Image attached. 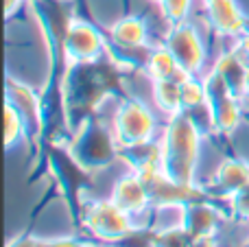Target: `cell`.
Instances as JSON below:
<instances>
[{
  "instance_id": "6da1fadb",
  "label": "cell",
  "mask_w": 249,
  "mask_h": 247,
  "mask_svg": "<svg viewBox=\"0 0 249 247\" xmlns=\"http://www.w3.org/2000/svg\"><path fill=\"white\" fill-rule=\"evenodd\" d=\"M160 138L164 149V171L168 177L181 186H199L197 171L206 134L197 127L193 116L188 112H179L166 118Z\"/></svg>"
},
{
  "instance_id": "7a4b0ae2",
  "label": "cell",
  "mask_w": 249,
  "mask_h": 247,
  "mask_svg": "<svg viewBox=\"0 0 249 247\" xmlns=\"http://www.w3.org/2000/svg\"><path fill=\"white\" fill-rule=\"evenodd\" d=\"M68 156L81 171L96 175L121 158V147L114 138L112 127L103 118L88 116L70 136Z\"/></svg>"
},
{
  "instance_id": "3957f363",
  "label": "cell",
  "mask_w": 249,
  "mask_h": 247,
  "mask_svg": "<svg viewBox=\"0 0 249 247\" xmlns=\"http://www.w3.org/2000/svg\"><path fill=\"white\" fill-rule=\"evenodd\" d=\"M107 125L112 127L114 138H116L121 149L155 140L160 131L155 109L146 101L138 99V96H129V99L118 101Z\"/></svg>"
},
{
  "instance_id": "277c9868",
  "label": "cell",
  "mask_w": 249,
  "mask_h": 247,
  "mask_svg": "<svg viewBox=\"0 0 249 247\" xmlns=\"http://www.w3.org/2000/svg\"><path fill=\"white\" fill-rule=\"evenodd\" d=\"M81 223L94 239L105 241V243H118L140 230L136 219L124 212L121 206L114 204L109 197L88 199L81 206Z\"/></svg>"
},
{
  "instance_id": "5b68a950",
  "label": "cell",
  "mask_w": 249,
  "mask_h": 247,
  "mask_svg": "<svg viewBox=\"0 0 249 247\" xmlns=\"http://www.w3.org/2000/svg\"><path fill=\"white\" fill-rule=\"evenodd\" d=\"M107 42L109 39L101 33L96 24H92L86 18L74 16L59 46V51L64 53L66 68L74 64H92V61L103 59L107 55Z\"/></svg>"
},
{
  "instance_id": "8992f818",
  "label": "cell",
  "mask_w": 249,
  "mask_h": 247,
  "mask_svg": "<svg viewBox=\"0 0 249 247\" xmlns=\"http://www.w3.org/2000/svg\"><path fill=\"white\" fill-rule=\"evenodd\" d=\"M206 79V88H208V105H210V112L212 118H214V125H216V134H225L230 136L243 121V103L245 99L232 92V88L214 72V70H208L203 74Z\"/></svg>"
},
{
  "instance_id": "52a82bcc",
  "label": "cell",
  "mask_w": 249,
  "mask_h": 247,
  "mask_svg": "<svg viewBox=\"0 0 249 247\" xmlns=\"http://www.w3.org/2000/svg\"><path fill=\"white\" fill-rule=\"evenodd\" d=\"M164 44L173 51L177 64L188 74H206V61H208V48L203 42L199 29L193 22H179V24L168 26V33L164 37Z\"/></svg>"
},
{
  "instance_id": "ba28073f",
  "label": "cell",
  "mask_w": 249,
  "mask_h": 247,
  "mask_svg": "<svg viewBox=\"0 0 249 247\" xmlns=\"http://www.w3.org/2000/svg\"><path fill=\"white\" fill-rule=\"evenodd\" d=\"M109 199L116 206H121L124 212L131 214L136 219L138 228H140V217L146 219V226H149L151 208H153V193L136 171L129 169L127 173H123L114 182L112 191H109Z\"/></svg>"
},
{
  "instance_id": "9c48e42d",
  "label": "cell",
  "mask_w": 249,
  "mask_h": 247,
  "mask_svg": "<svg viewBox=\"0 0 249 247\" xmlns=\"http://www.w3.org/2000/svg\"><path fill=\"white\" fill-rule=\"evenodd\" d=\"M225 214L214 204L206 201L203 197L188 201V214H186V234L193 245L214 243L221 230Z\"/></svg>"
},
{
  "instance_id": "30bf717a",
  "label": "cell",
  "mask_w": 249,
  "mask_h": 247,
  "mask_svg": "<svg viewBox=\"0 0 249 247\" xmlns=\"http://www.w3.org/2000/svg\"><path fill=\"white\" fill-rule=\"evenodd\" d=\"M206 22L216 35L238 39L247 33L249 20L236 0H201Z\"/></svg>"
},
{
  "instance_id": "8fae6325",
  "label": "cell",
  "mask_w": 249,
  "mask_h": 247,
  "mask_svg": "<svg viewBox=\"0 0 249 247\" xmlns=\"http://www.w3.org/2000/svg\"><path fill=\"white\" fill-rule=\"evenodd\" d=\"M7 101H11L20 109L22 118L26 121V127H29V138L31 140L39 138L44 129V107H42V96H39L37 88L9 77L7 79Z\"/></svg>"
},
{
  "instance_id": "7c38bea8",
  "label": "cell",
  "mask_w": 249,
  "mask_h": 247,
  "mask_svg": "<svg viewBox=\"0 0 249 247\" xmlns=\"http://www.w3.org/2000/svg\"><path fill=\"white\" fill-rule=\"evenodd\" d=\"M107 39L112 42L114 48L123 53H138L146 51L151 39V29L149 22L140 13H131V16H121L109 24L107 29Z\"/></svg>"
},
{
  "instance_id": "4fadbf2b",
  "label": "cell",
  "mask_w": 249,
  "mask_h": 247,
  "mask_svg": "<svg viewBox=\"0 0 249 247\" xmlns=\"http://www.w3.org/2000/svg\"><path fill=\"white\" fill-rule=\"evenodd\" d=\"M247 186H249V162L241 156L223 158L210 179V191H214V195L223 197L225 201L232 199L241 191H245Z\"/></svg>"
},
{
  "instance_id": "5bb4252c",
  "label": "cell",
  "mask_w": 249,
  "mask_h": 247,
  "mask_svg": "<svg viewBox=\"0 0 249 247\" xmlns=\"http://www.w3.org/2000/svg\"><path fill=\"white\" fill-rule=\"evenodd\" d=\"M151 103L164 118H171L175 114L184 112L181 103V83L179 77L155 79L151 81Z\"/></svg>"
},
{
  "instance_id": "9a60e30c",
  "label": "cell",
  "mask_w": 249,
  "mask_h": 247,
  "mask_svg": "<svg viewBox=\"0 0 249 247\" xmlns=\"http://www.w3.org/2000/svg\"><path fill=\"white\" fill-rule=\"evenodd\" d=\"M142 70L149 77V81H155V79H168V77H179L184 70L179 68L173 51L166 46L164 42L155 44V46L149 48V53L144 55V64H142Z\"/></svg>"
},
{
  "instance_id": "2e32d148",
  "label": "cell",
  "mask_w": 249,
  "mask_h": 247,
  "mask_svg": "<svg viewBox=\"0 0 249 247\" xmlns=\"http://www.w3.org/2000/svg\"><path fill=\"white\" fill-rule=\"evenodd\" d=\"M179 83H181V103H184V112H193V109H197V107H201V105L208 103V88H206V79H203L201 74L181 72Z\"/></svg>"
},
{
  "instance_id": "e0dca14e",
  "label": "cell",
  "mask_w": 249,
  "mask_h": 247,
  "mask_svg": "<svg viewBox=\"0 0 249 247\" xmlns=\"http://www.w3.org/2000/svg\"><path fill=\"white\" fill-rule=\"evenodd\" d=\"M22 140H31L29 138V127L26 121L22 118L20 109L7 101L4 103V147L13 149L16 144H20Z\"/></svg>"
},
{
  "instance_id": "ac0fdd59",
  "label": "cell",
  "mask_w": 249,
  "mask_h": 247,
  "mask_svg": "<svg viewBox=\"0 0 249 247\" xmlns=\"http://www.w3.org/2000/svg\"><path fill=\"white\" fill-rule=\"evenodd\" d=\"M193 4H195V0H164L160 4V11L166 18L168 26H173V24H179V22L188 20Z\"/></svg>"
},
{
  "instance_id": "d6986e66",
  "label": "cell",
  "mask_w": 249,
  "mask_h": 247,
  "mask_svg": "<svg viewBox=\"0 0 249 247\" xmlns=\"http://www.w3.org/2000/svg\"><path fill=\"white\" fill-rule=\"evenodd\" d=\"M234 42H236V44H234V48H236V51L241 53V55L249 61V29H247L245 35H241V37L234 39Z\"/></svg>"
},
{
  "instance_id": "ffe728a7",
  "label": "cell",
  "mask_w": 249,
  "mask_h": 247,
  "mask_svg": "<svg viewBox=\"0 0 249 247\" xmlns=\"http://www.w3.org/2000/svg\"><path fill=\"white\" fill-rule=\"evenodd\" d=\"M26 0H4V16L13 18V13L20 11V7L24 4Z\"/></svg>"
},
{
  "instance_id": "44dd1931",
  "label": "cell",
  "mask_w": 249,
  "mask_h": 247,
  "mask_svg": "<svg viewBox=\"0 0 249 247\" xmlns=\"http://www.w3.org/2000/svg\"><path fill=\"white\" fill-rule=\"evenodd\" d=\"M243 96H245V101H249V66L245 70V79H243Z\"/></svg>"
},
{
  "instance_id": "7402d4cb",
  "label": "cell",
  "mask_w": 249,
  "mask_h": 247,
  "mask_svg": "<svg viewBox=\"0 0 249 247\" xmlns=\"http://www.w3.org/2000/svg\"><path fill=\"white\" fill-rule=\"evenodd\" d=\"M151 2H155V4H158V7H160V4H162L164 0H151Z\"/></svg>"
},
{
  "instance_id": "603a6c76",
  "label": "cell",
  "mask_w": 249,
  "mask_h": 247,
  "mask_svg": "<svg viewBox=\"0 0 249 247\" xmlns=\"http://www.w3.org/2000/svg\"><path fill=\"white\" fill-rule=\"evenodd\" d=\"M247 243H249V236H247Z\"/></svg>"
}]
</instances>
